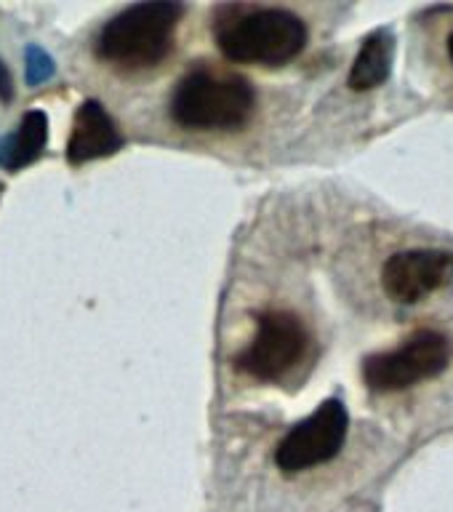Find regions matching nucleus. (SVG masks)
<instances>
[{"instance_id":"f257e3e1","label":"nucleus","mask_w":453,"mask_h":512,"mask_svg":"<svg viewBox=\"0 0 453 512\" xmlns=\"http://www.w3.org/2000/svg\"><path fill=\"white\" fill-rule=\"evenodd\" d=\"M214 40L230 62L283 64L307 46V24L288 8L224 6L214 16Z\"/></svg>"},{"instance_id":"ddd939ff","label":"nucleus","mask_w":453,"mask_h":512,"mask_svg":"<svg viewBox=\"0 0 453 512\" xmlns=\"http://www.w3.org/2000/svg\"><path fill=\"white\" fill-rule=\"evenodd\" d=\"M448 56H451V62H453V32L448 35Z\"/></svg>"},{"instance_id":"39448f33","label":"nucleus","mask_w":453,"mask_h":512,"mask_svg":"<svg viewBox=\"0 0 453 512\" xmlns=\"http://www.w3.org/2000/svg\"><path fill=\"white\" fill-rule=\"evenodd\" d=\"M347 408L342 400H323L307 419L294 424L288 435L275 448V464L288 475L312 470L318 464L331 462L347 438Z\"/></svg>"},{"instance_id":"423d86ee","label":"nucleus","mask_w":453,"mask_h":512,"mask_svg":"<svg viewBox=\"0 0 453 512\" xmlns=\"http://www.w3.org/2000/svg\"><path fill=\"white\" fill-rule=\"evenodd\" d=\"M307 350V328L294 312L270 310L259 315L256 334L235 363L262 382H278L288 371H294Z\"/></svg>"},{"instance_id":"f8f14e48","label":"nucleus","mask_w":453,"mask_h":512,"mask_svg":"<svg viewBox=\"0 0 453 512\" xmlns=\"http://www.w3.org/2000/svg\"><path fill=\"white\" fill-rule=\"evenodd\" d=\"M11 99H14V80L6 64L0 62V102H11Z\"/></svg>"},{"instance_id":"20e7f679","label":"nucleus","mask_w":453,"mask_h":512,"mask_svg":"<svg viewBox=\"0 0 453 512\" xmlns=\"http://www.w3.org/2000/svg\"><path fill=\"white\" fill-rule=\"evenodd\" d=\"M451 342L446 334L422 328L395 350L376 352L363 360V379L376 392L408 390L424 379H435L448 368Z\"/></svg>"},{"instance_id":"1a4fd4ad","label":"nucleus","mask_w":453,"mask_h":512,"mask_svg":"<svg viewBox=\"0 0 453 512\" xmlns=\"http://www.w3.org/2000/svg\"><path fill=\"white\" fill-rule=\"evenodd\" d=\"M392 56H395V35L392 30L382 27L374 30L363 40L355 62L350 70V88L352 91H371L382 86L392 72Z\"/></svg>"},{"instance_id":"9d476101","label":"nucleus","mask_w":453,"mask_h":512,"mask_svg":"<svg viewBox=\"0 0 453 512\" xmlns=\"http://www.w3.org/2000/svg\"><path fill=\"white\" fill-rule=\"evenodd\" d=\"M48 142V118L43 110L24 112L22 123L14 134L0 139V166L8 171L30 166L43 155Z\"/></svg>"},{"instance_id":"0eeeda50","label":"nucleus","mask_w":453,"mask_h":512,"mask_svg":"<svg viewBox=\"0 0 453 512\" xmlns=\"http://www.w3.org/2000/svg\"><path fill=\"white\" fill-rule=\"evenodd\" d=\"M453 283V251L411 248L392 254L382 267V286L400 304L422 302Z\"/></svg>"},{"instance_id":"7ed1b4c3","label":"nucleus","mask_w":453,"mask_h":512,"mask_svg":"<svg viewBox=\"0 0 453 512\" xmlns=\"http://www.w3.org/2000/svg\"><path fill=\"white\" fill-rule=\"evenodd\" d=\"M182 3H134L104 24L96 38V56L115 70H147L163 62L174 46L176 24L182 19Z\"/></svg>"},{"instance_id":"4468645a","label":"nucleus","mask_w":453,"mask_h":512,"mask_svg":"<svg viewBox=\"0 0 453 512\" xmlns=\"http://www.w3.org/2000/svg\"><path fill=\"white\" fill-rule=\"evenodd\" d=\"M0 190H3V187H0Z\"/></svg>"},{"instance_id":"f03ea898","label":"nucleus","mask_w":453,"mask_h":512,"mask_svg":"<svg viewBox=\"0 0 453 512\" xmlns=\"http://www.w3.org/2000/svg\"><path fill=\"white\" fill-rule=\"evenodd\" d=\"M254 86L238 72L192 67L171 94V118L190 131H230L251 120Z\"/></svg>"},{"instance_id":"6e6552de","label":"nucleus","mask_w":453,"mask_h":512,"mask_svg":"<svg viewBox=\"0 0 453 512\" xmlns=\"http://www.w3.org/2000/svg\"><path fill=\"white\" fill-rule=\"evenodd\" d=\"M123 147V134L96 99H86L72 118L70 142H67V163L83 166L91 160L110 158Z\"/></svg>"},{"instance_id":"9b49d317","label":"nucleus","mask_w":453,"mask_h":512,"mask_svg":"<svg viewBox=\"0 0 453 512\" xmlns=\"http://www.w3.org/2000/svg\"><path fill=\"white\" fill-rule=\"evenodd\" d=\"M51 75H54V62H51V56H48L40 46L27 48V83H30V86H40V83L51 78Z\"/></svg>"}]
</instances>
